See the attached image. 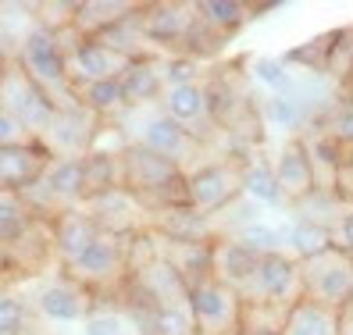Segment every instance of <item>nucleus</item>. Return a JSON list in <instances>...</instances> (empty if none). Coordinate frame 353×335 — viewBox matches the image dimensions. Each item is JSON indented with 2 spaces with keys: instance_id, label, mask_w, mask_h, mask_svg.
I'll return each instance as SVG.
<instances>
[{
  "instance_id": "obj_17",
  "label": "nucleus",
  "mask_w": 353,
  "mask_h": 335,
  "mask_svg": "<svg viewBox=\"0 0 353 335\" xmlns=\"http://www.w3.org/2000/svg\"><path fill=\"white\" fill-rule=\"evenodd\" d=\"M47 164H50V154L36 139L0 146V193L22 196L26 190L36 185V179L43 175Z\"/></svg>"
},
{
  "instance_id": "obj_15",
  "label": "nucleus",
  "mask_w": 353,
  "mask_h": 335,
  "mask_svg": "<svg viewBox=\"0 0 353 335\" xmlns=\"http://www.w3.org/2000/svg\"><path fill=\"white\" fill-rule=\"evenodd\" d=\"M147 228L164 243H214V221L190 203L161 207L147 214Z\"/></svg>"
},
{
  "instance_id": "obj_12",
  "label": "nucleus",
  "mask_w": 353,
  "mask_h": 335,
  "mask_svg": "<svg viewBox=\"0 0 353 335\" xmlns=\"http://www.w3.org/2000/svg\"><path fill=\"white\" fill-rule=\"evenodd\" d=\"M47 267H57L54 257V232L50 221L32 218L29 228L8 246V261H4V278H36L43 275Z\"/></svg>"
},
{
  "instance_id": "obj_16",
  "label": "nucleus",
  "mask_w": 353,
  "mask_h": 335,
  "mask_svg": "<svg viewBox=\"0 0 353 335\" xmlns=\"http://www.w3.org/2000/svg\"><path fill=\"white\" fill-rule=\"evenodd\" d=\"M272 168H275V179H279V190L289 203V211L300 207L310 193L318 190L314 185V172H310V157H307V146L300 136L285 139L279 146V154L272 157Z\"/></svg>"
},
{
  "instance_id": "obj_29",
  "label": "nucleus",
  "mask_w": 353,
  "mask_h": 335,
  "mask_svg": "<svg viewBox=\"0 0 353 335\" xmlns=\"http://www.w3.org/2000/svg\"><path fill=\"white\" fill-rule=\"evenodd\" d=\"M282 236H285V254L293 257V261H310V257H318L325 254V250H332V232H328V225L321 221H310V218H289V225L282 228Z\"/></svg>"
},
{
  "instance_id": "obj_23",
  "label": "nucleus",
  "mask_w": 353,
  "mask_h": 335,
  "mask_svg": "<svg viewBox=\"0 0 353 335\" xmlns=\"http://www.w3.org/2000/svg\"><path fill=\"white\" fill-rule=\"evenodd\" d=\"M164 57L150 54V57H139L125 68L121 75V90H125L129 108H150V103H161L164 97Z\"/></svg>"
},
{
  "instance_id": "obj_21",
  "label": "nucleus",
  "mask_w": 353,
  "mask_h": 335,
  "mask_svg": "<svg viewBox=\"0 0 353 335\" xmlns=\"http://www.w3.org/2000/svg\"><path fill=\"white\" fill-rule=\"evenodd\" d=\"M125 318L139 335H196L190 303H161V307H125Z\"/></svg>"
},
{
  "instance_id": "obj_14",
  "label": "nucleus",
  "mask_w": 353,
  "mask_h": 335,
  "mask_svg": "<svg viewBox=\"0 0 353 335\" xmlns=\"http://www.w3.org/2000/svg\"><path fill=\"white\" fill-rule=\"evenodd\" d=\"M100 232H111V236H136V232H147V207H143L129 190H111V193H100L93 200L82 203Z\"/></svg>"
},
{
  "instance_id": "obj_22",
  "label": "nucleus",
  "mask_w": 353,
  "mask_h": 335,
  "mask_svg": "<svg viewBox=\"0 0 353 335\" xmlns=\"http://www.w3.org/2000/svg\"><path fill=\"white\" fill-rule=\"evenodd\" d=\"M261 264V254H254L246 243H239L236 236H225V239H214V278L228 289H239L254 278V271Z\"/></svg>"
},
{
  "instance_id": "obj_13",
  "label": "nucleus",
  "mask_w": 353,
  "mask_h": 335,
  "mask_svg": "<svg viewBox=\"0 0 353 335\" xmlns=\"http://www.w3.org/2000/svg\"><path fill=\"white\" fill-rule=\"evenodd\" d=\"M36 310L43 314L47 321L54 325H82L97 310V300L90 289H82L79 282H72L68 275H57L50 282L39 285L36 292Z\"/></svg>"
},
{
  "instance_id": "obj_27",
  "label": "nucleus",
  "mask_w": 353,
  "mask_h": 335,
  "mask_svg": "<svg viewBox=\"0 0 353 335\" xmlns=\"http://www.w3.org/2000/svg\"><path fill=\"white\" fill-rule=\"evenodd\" d=\"M300 139L307 146L310 172H314V185H318V190H325V193H336L339 168H343V150L318 129V125H314V132H303Z\"/></svg>"
},
{
  "instance_id": "obj_43",
  "label": "nucleus",
  "mask_w": 353,
  "mask_h": 335,
  "mask_svg": "<svg viewBox=\"0 0 353 335\" xmlns=\"http://www.w3.org/2000/svg\"><path fill=\"white\" fill-rule=\"evenodd\" d=\"M32 136L22 129L18 121H11L4 111H0V146H11V143H29Z\"/></svg>"
},
{
  "instance_id": "obj_32",
  "label": "nucleus",
  "mask_w": 353,
  "mask_h": 335,
  "mask_svg": "<svg viewBox=\"0 0 353 335\" xmlns=\"http://www.w3.org/2000/svg\"><path fill=\"white\" fill-rule=\"evenodd\" d=\"M282 335H339V310L300 300L285 310Z\"/></svg>"
},
{
  "instance_id": "obj_19",
  "label": "nucleus",
  "mask_w": 353,
  "mask_h": 335,
  "mask_svg": "<svg viewBox=\"0 0 353 335\" xmlns=\"http://www.w3.org/2000/svg\"><path fill=\"white\" fill-rule=\"evenodd\" d=\"M161 257L168 261L185 289H196L214 278V243H164L161 239Z\"/></svg>"
},
{
  "instance_id": "obj_20",
  "label": "nucleus",
  "mask_w": 353,
  "mask_h": 335,
  "mask_svg": "<svg viewBox=\"0 0 353 335\" xmlns=\"http://www.w3.org/2000/svg\"><path fill=\"white\" fill-rule=\"evenodd\" d=\"M261 121H268L279 132H289V139H293V136H303V129H307V125H314L318 114H314V108H310V93L300 90V82H296L293 93L264 100Z\"/></svg>"
},
{
  "instance_id": "obj_45",
  "label": "nucleus",
  "mask_w": 353,
  "mask_h": 335,
  "mask_svg": "<svg viewBox=\"0 0 353 335\" xmlns=\"http://www.w3.org/2000/svg\"><path fill=\"white\" fill-rule=\"evenodd\" d=\"M8 61H11V50H8V43H4V39H0V72H4V65H8Z\"/></svg>"
},
{
  "instance_id": "obj_36",
  "label": "nucleus",
  "mask_w": 353,
  "mask_h": 335,
  "mask_svg": "<svg viewBox=\"0 0 353 335\" xmlns=\"http://www.w3.org/2000/svg\"><path fill=\"white\" fill-rule=\"evenodd\" d=\"M29 332V307L18 296L11 278L0 275V335H26Z\"/></svg>"
},
{
  "instance_id": "obj_42",
  "label": "nucleus",
  "mask_w": 353,
  "mask_h": 335,
  "mask_svg": "<svg viewBox=\"0 0 353 335\" xmlns=\"http://www.w3.org/2000/svg\"><path fill=\"white\" fill-rule=\"evenodd\" d=\"M332 246L339 250V254H346V257H353V207H346V211L332 221Z\"/></svg>"
},
{
  "instance_id": "obj_2",
  "label": "nucleus",
  "mask_w": 353,
  "mask_h": 335,
  "mask_svg": "<svg viewBox=\"0 0 353 335\" xmlns=\"http://www.w3.org/2000/svg\"><path fill=\"white\" fill-rule=\"evenodd\" d=\"M14 61L50 97L54 108H75V93H72V79H68V50H65L57 32H50L43 26H32L26 32V39L18 43Z\"/></svg>"
},
{
  "instance_id": "obj_11",
  "label": "nucleus",
  "mask_w": 353,
  "mask_h": 335,
  "mask_svg": "<svg viewBox=\"0 0 353 335\" xmlns=\"http://www.w3.org/2000/svg\"><path fill=\"white\" fill-rule=\"evenodd\" d=\"M190 314H193L196 335H239L243 300L236 296V289L211 278L190 292Z\"/></svg>"
},
{
  "instance_id": "obj_7",
  "label": "nucleus",
  "mask_w": 353,
  "mask_h": 335,
  "mask_svg": "<svg viewBox=\"0 0 353 335\" xmlns=\"http://www.w3.org/2000/svg\"><path fill=\"white\" fill-rule=\"evenodd\" d=\"M243 303H264V307H282L289 310L303 300V282H300V261L289 254H268L261 257L254 278L239 289Z\"/></svg>"
},
{
  "instance_id": "obj_8",
  "label": "nucleus",
  "mask_w": 353,
  "mask_h": 335,
  "mask_svg": "<svg viewBox=\"0 0 353 335\" xmlns=\"http://www.w3.org/2000/svg\"><path fill=\"white\" fill-rule=\"evenodd\" d=\"M143 39H147L150 54L157 57H175L182 54L185 39L196 26V8L179 4V0H157V4H143L139 11Z\"/></svg>"
},
{
  "instance_id": "obj_40",
  "label": "nucleus",
  "mask_w": 353,
  "mask_h": 335,
  "mask_svg": "<svg viewBox=\"0 0 353 335\" xmlns=\"http://www.w3.org/2000/svg\"><path fill=\"white\" fill-rule=\"evenodd\" d=\"M161 68H164V90L185 86V82H203L200 61H193V57H164Z\"/></svg>"
},
{
  "instance_id": "obj_30",
  "label": "nucleus",
  "mask_w": 353,
  "mask_h": 335,
  "mask_svg": "<svg viewBox=\"0 0 353 335\" xmlns=\"http://www.w3.org/2000/svg\"><path fill=\"white\" fill-rule=\"evenodd\" d=\"M75 93V103L82 111H90L93 118L100 121H111L118 114L129 111V100H125V90H121V79H111V82H90V86H72Z\"/></svg>"
},
{
  "instance_id": "obj_46",
  "label": "nucleus",
  "mask_w": 353,
  "mask_h": 335,
  "mask_svg": "<svg viewBox=\"0 0 353 335\" xmlns=\"http://www.w3.org/2000/svg\"><path fill=\"white\" fill-rule=\"evenodd\" d=\"M346 310H353V300H350V307H346Z\"/></svg>"
},
{
  "instance_id": "obj_31",
  "label": "nucleus",
  "mask_w": 353,
  "mask_h": 335,
  "mask_svg": "<svg viewBox=\"0 0 353 335\" xmlns=\"http://www.w3.org/2000/svg\"><path fill=\"white\" fill-rule=\"evenodd\" d=\"M193 8H196V22L221 39H232L250 22V4H243V0H196Z\"/></svg>"
},
{
  "instance_id": "obj_33",
  "label": "nucleus",
  "mask_w": 353,
  "mask_h": 335,
  "mask_svg": "<svg viewBox=\"0 0 353 335\" xmlns=\"http://www.w3.org/2000/svg\"><path fill=\"white\" fill-rule=\"evenodd\" d=\"M314 125L339 150H350L353 146V90H339V97L318 114Z\"/></svg>"
},
{
  "instance_id": "obj_34",
  "label": "nucleus",
  "mask_w": 353,
  "mask_h": 335,
  "mask_svg": "<svg viewBox=\"0 0 353 335\" xmlns=\"http://www.w3.org/2000/svg\"><path fill=\"white\" fill-rule=\"evenodd\" d=\"M325 79H332L339 90H353V26L332 29V47L325 61Z\"/></svg>"
},
{
  "instance_id": "obj_25",
  "label": "nucleus",
  "mask_w": 353,
  "mask_h": 335,
  "mask_svg": "<svg viewBox=\"0 0 353 335\" xmlns=\"http://www.w3.org/2000/svg\"><path fill=\"white\" fill-rule=\"evenodd\" d=\"M239 185H243V196L257 203L261 211H279V207H289L282 190H279V179H275V168L268 157H250L243 161V172H239Z\"/></svg>"
},
{
  "instance_id": "obj_35",
  "label": "nucleus",
  "mask_w": 353,
  "mask_h": 335,
  "mask_svg": "<svg viewBox=\"0 0 353 335\" xmlns=\"http://www.w3.org/2000/svg\"><path fill=\"white\" fill-rule=\"evenodd\" d=\"M250 75L261 90H268V97H285V93L296 90V75L282 57H254Z\"/></svg>"
},
{
  "instance_id": "obj_1",
  "label": "nucleus",
  "mask_w": 353,
  "mask_h": 335,
  "mask_svg": "<svg viewBox=\"0 0 353 335\" xmlns=\"http://www.w3.org/2000/svg\"><path fill=\"white\" fill-rule=\"evenodd\" d=\"M121 175H125V190L147 207V214L185 203V172L136 139L121 150Z\"/></svg>"
},
{
  "instance_id": "obj_28",
  "label": "nucleus",
  "mask_w": 353,
  "mask_h": 335,
  "mask_svg": "<svg viewBox=\"0 0 353 335\" xmlns=\"http://www.w3.org/2000/svg\"><path fill=\"white\" fill-rule=\"evenodd\" d=\"M82 182H86V200L125 190V175H121V150H90L82 157Z\"/></svg>"
},
{
  "instance_id": "obj_44",
  "label": "nucleus",
  "mask_w": 353,
  "mask_h": 335,
  "mask_svg": "<svg viewBox=\"0 0 353 335\" xmlns=\"http://www.w3.org/2000/svg\"><path fill=\"white\" fill-rule=\"evenodd\" d=\"M339 335H353V310L339 314Z\"/></svg>"
},
{
  "instance_id": "obj_38",
  "label": "nucleus",
  "mask_w": 353,
  "mask_h": 335,
  "mask_svg": "<svg viewBox=\"0 0 353 335\" xmlns=\"http://www.w3.org/2000/svg\"><path fill=\"white\" fill-rule=\"evenodd\" d=\"M328 47H332V32L325 36H314V39H307L303 47L296 50H289L282 61L289 68H303L307 75H321L325 79V61H328Z\"/></svg>"
},
{
  "instance_id": "obj_18",
  "label": "nucleus",
  "mask_w": 353,
  "mask_h": 335,
  "mask_svg": "<svg viewBox=\"0 0 353 335\" xmlns=\"http://www.w3.org/2000/svg\"><path fill=\"white\" fill-rule=\"evenodd\" d=\"M50 232H54V257H57V267H68L72 261H79L86 254V246L100 236L97 221L75 207V211H65L61 218L50 221Z\"/></svg>"
},
{
  "instance_id": "obj_9",
  "label": "nucleus",
  "mask_w": 353,
  "mask_h": 335,
  "mask_svg": "<svg viewBox=\"0 0 353 335\" xmlns=\"http://www.w3.org/2000/svg\"><path fill=\"white\" fill-rule=\"evenodd\" d=\"M136 143H143L147 150L161 154L164 161L179 164L185 175H190L193 168H200L203 157H207V143H203L200 136H193L190 129H185V125L172 121L164 111H154V114L143 118V125H139V139H136Z\"/></svg>"
},
{
  "instance_id": "obj_39",
  "label": "nucleus",
  "mask_w": 353,
  "mask_h": 335,
  "mask_svg": "<svg viewBox=\"0 0 353 335\" xmlns=\"http://www.w3.org/2000/svg\"><path fill=\"white\" fill-rule=\"evenodd\" d=\"M282 321H285V310H282V307L243 303L239 335H282Z\"/></svg>"
},
{
  "instance_id": "obj_3",
  "label": "nucleus",
  "mask_w": 353,
  "mask_h": 335,
  "mask_svg": "<svg viewBox=\"0 0 353 335\" xmlns=\"http://www.w3.org/2000/svg\"><path fill=\"white\" fill-rule=\"evenodd\" d=\"M129 239L132 236L100 232L79 261L61 267V275H68L82 289H90L97 303L103 296H121V289L129 282Z\"/></svg>"
},
{
  "instance_id": "obj_37",
  "label": "nucleus",
  "mask_w": 353,
  "mask_h": 335,
  "mask_svg": "<svg viewBox=\"0 0 353 335\" xmlns=\"http://www.w3.org/2000/svg\"><path fill=\"white\" fill-rule=\"evenodd\" d=\"M236 239L246 243V246H250L254 254H261V257H268V254H285V236H282V228L272 225V221H264V218L250 221V225L243 228V232H236Z\"/></svg>"
},
{
  "instance_id": "obj_24",
  "label": "nucleus",
  "mask_w": 353,
  "mask_h": 335,
  "mask_svg": "<svg viewBox=\"0 0 353 335\" xmlns=\"http://www.w3.org/2000/svg\"><path fill=\"white\" fill-rule=\"evenodd\" d=\"M161 111L168 114L172 121L185 125V129H190L193 136H200L203 118L211 121V111H207V86H203V82H185V86L164 90ZM211 125H214V121H211ZM200 139H203V136H200Z\"/></svg>"
},
{
  "instance_id": "obj_41",
  "label": "nucleus",
  "mask_w": 353,
  "mask_h": 335,
  "mask_svg": "<svg viewBox=\"0 0 353 335\" xmlns=\"http://www.w3.org/2000/svg\"><path fill=\"white\" fill-rule=\"evenodd\" d=\"M129 332V318L121 310H93L82 321V335H125Z\"/></svg>"
},
{
  "instance_id": "obj_6",
  "label": "nucleus",
  "mask_w": 353,
  "mask_h": 335,
  "mask_svg": "<svg viewBox=\"0 0 353 335\" xmlns=\"http://www.w3.org/2000/svg\"><path fill=\"white\" fill-rule=\"evenodd\" d=\"M239 172H243V161H236V157L203 161L200 168H193V172L185 175V203L196 207L207 218L221 214L228 203H236L243 196Z\"/></svg>"
},
{
  "instance_id": "obj_10",
  "label": "nucleus",
  "mask_w": 353,
  "mask_h": 335,
  "mask_svg": "<svg viewBox=\"0 0 353 335\" xmlns=\"http://www.w3.org/2000/svg\"><path fill=\"white\" fill-rule=\"evenodd\" d=\"M61 43H65V50H68V79H72V86H90V82L121 79L125 68L132 65L129 57H121L108 43H100V39L75 36V29L61 32Z\"/></svg>"
},
{
  "instance_id": "obj_4",
  "label": "nucleus",
  "mask_w": 353,
  "mask_h": 335,
  "mask_svg": "<svg viewBox=\"0 0 353 335\" xmlns=\"http://www.w3.org/2000/svg\"><path fill=\"white\" fill-rule=\"evenodd\" d=\"M0 111H4L11 121L22 125L32 139H39L47 132V125H50V118L57 111L50 103V97L39 90L26 75V68L14 61V54L4 65V72H0Z\"/></svg>"
},
{
  "instance_id": "obj_5",
  "label": "nucleus",
  "mask_w": 353,
  "mask_h": 335,
  "mask_svg": "<svg viewBox=\"0 0 353 335\" xmlns=\"http://www.w3.org/2000/svg\"><path fill=\"white\" fill-rule=\"evenodd\" d=\"M300 282H303V300L343 314L353 300V257L332 246L300 264Z\"/></svg>"
},
{
  "instance_id": "obj_26",
  "label": "nucleus",
  "mask_w": 353,
  "mask_h": 335,
  "mask_svg": "<svg viewBox=\"0 0 353 335\" xmlns=\"http://www.w3.org/2000/svg\"><path fill=\"white\" fill-rule=\"evenodd\" d=\"M139 4H129V0H82L75 11V36L97 39L100 32H108L111 26L125 22L129 14H136Z\"/></svg>"
}]
</instances>
